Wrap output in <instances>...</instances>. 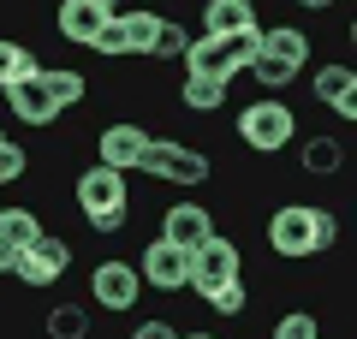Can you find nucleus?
Masks as SVG:
<instances>
[{
    "label": "nucleus",
    "instance_id": "1",
    "mask_svg": "<svg viewBox=\"0 0 357 339\" xmlns=\"http://www.w3.org/2000/svg\"><path fill=\"white\" fill-rule=\"evenodd\" d=\"M340 239V220L333 209H316V202H280L268 214V250L286 256V262H310V256L333 250Z\"/></svg>",
    "mask_w": 357,
    "mask_h": 339
},
{
    "label": "nucleus",
    "instance_id": "2",
    "mask_svg": "<svg viewBox=\"0 0 357 339\" xmlns=\"http://www.w3.org/2000/svg\"><path fill=\"white\" fill-rule=\"evenodd\" d=\"M137 173L161 179V185H178V190H197V185H208L215 161H208V155L197 149V143H178V137H149V143H143Z\"/></svg>",
    "mask_w": 357,
    "mask_h": 339
},
{
    "label": "nucleus",
    "instance_id": "3",
    "mask_svg": "<svg viewBox=\"0 0 357 339\" xmlns=\"http://www.w3.org/2000/svg\"><path fill=\"white\" fill-rule=\"evenodd\" d=\"M292 137H298V113L286 107V101H274V96L250 101V107L238 113V143L250 155H280Z\"/></svg>",
    "mask_w": 357,
    "mask_h": 339
},
{
    "label": "nucleus",
    "instance_id": "4",
    "mask_svg": "<svg viewBox=\"0 0 357 339\" xmlns=\"http://www.w3.org/2000/svg\"><path fill=\"white\" fill-rule=\"evenodd\" d=\"M137 274H143V292H185L191 286V250H178L173 239H149L137 256Z\"/></svg>",
    "mask_w": 357,
    "mask_h": 339
},
{
    "label": "nucleus",
    "instance_id": "5",
    "mask_svg": "<svg viewBox=\"0 0 357 339\" xmlns=\"http://www.w3.org/2000/svg\"><path fill=\"white\" fill-rule=\"evenodd\" d=\"M89 298L102 303V310H114V315H131V310H137V298H143L137 262H119V256L96 262V268H89Z\"/></svg>",
    "mask_w": 357,
    "mask_h": 339
},
{
    "label": "nucleus",
    "instance_id": "6",
    "mask_svg": "<svg viewBox=\"0 0 357 339\" xmlns=\"http://www.w3.org/2000/svg\"><path fill=\"white\" fill-rule=\"evenodd\" d=\"M66 268H72V244H66V239H48V232H42L36 244H24V250L13 256V280H18V286H30V292L54 286V280H60Z\"/></svg>",
    "mask_w": 357,
    "mask_h": 339
},
{
    "label": "nucleus",
    "instance_id": "7",
    "mask_svg": "<svg viewBox=\"0 0 357 339\" xmlns=\"http://www.w3.org/2000/svg\"><path fill=\"white\" fill-rule=\"evenodd\" d=\"M77 209H84V220H96V214H114V209H131V197H126V173H114V167H84L77 173Z\"/></svg>",
    "mask_w": 357,
    "mask_h": 339
},
{
    "label": "nucleus",
    "instance_id": "8",
    "mask_svg": "<svg viewBox=\"0 0 357 339\" xmlns=\"http://www.w3.org/2000/svg\"><path fill=\"white\" fill-rule=\"evenodd\" d=\"M155 131H143L137 119H114V126H102V137H96V161L114 167V173H137L143 161V143H149Z\"/></svg>",
    "mask_w": 357,
    "mask_h": 339
},
{
    "label": "nucleus",
    "instance_id": "9",
    "mask_svg": "<svg viewBox=\"0 0 357 339\" xmlns=\"http://www.w3.org/2000/svg\"><path fill=\"white\" fill-rule=\"evenodd\" d=\"M6 107H13V119L18 126H30V131H42V126H54L60 119V101L48 96V84H42V72L36 77H24V84H6Z\"/></svg>",
    "mask_w": 357,
    "mask_h": 339
},
{
    "label": "nucleus",
    "instance_id": "10",
    "mask_svg": "<svg viewBox=\"0 0 357 339\" xmlns=\"http://www.w3.org/2000/svg\"><path fill=\"white\" fill-rule=\"evenodd\" d=\"M310 96L321 101V107H333L351 126L357 119V72L345 60H333V66H316V77H310Z\"/></svg>",
    "mask_w": 357,
    "mask_h": 339
},
{
    "label": "nucleus",
    "instance_id": "11",
    "mask_svg": "<svg viewBox=\"0 0 357 339\" xmlns=\"http://www.w3.org/2000/svg\"><path fill=\"white\" fill-rule=\"evenodd\" d=\"M185 72L215 77V84H232L244 66H238V54H232V36H191V48H185Z\"/></svg>",
    "mask_w": 357,
    "mask_h": 339
},
{
    "label": "nucleus",
    "instance_id": "12",
    "mask_svg": "<svg viewBox=\"0 0 357 339\" xmlns=\"http://www.w3.org/2000/svg\"><path fill=\"white\" fill-rule=\"evenodd\" d=\"M244 256L232 239H220V232H208L203 244L191 250V286H208V280H238Z\"/></svg>",
    "mask_w": 357,
    "mask_h": 339
},
{
    "label": "nucleus",
    "instance_id": "13",
    "mask_svg": "<svg viewBox=\"0 0 357 339\" xmlns=\"http://www.w3.org/2000/svg\"><path fill=\"white\" fill-rule=\"evenodd\" d=\"M208 232H215V214L203 202H167L161 209V239H173L178 250H197Z\"/></svg>",
    "mask_w": 357,
    "mask_h": 339
},
{
    "label": "nucleus",
    "instance_id": "14",
    "mask_svg": "<svg viewBox=\"0 0 357 339\" xmlns=\"http://www.w3.org/2000/svg\"><path fill=\"white\" fill-rule=\"evenodd\" d=\"M107 18H114V13H102L96 0H60V13H54V30H60L72 48H89V42H96V30H102Z\"/></svg>",
    "mask_w": 357,
    "mask_h": 339
},
{
    "label": "nucleus",
    "instance_id": "15",
    "mask_svg": "<svg viewBox=\"0 0 357 339\" xmlns=\"http://www.w3.org/2000/svg\"><path fill=\"white\" fill-rule=\"evenodd\" d=\"M256 0H203V36H238L256 30Z\"/></svg>",
    "mask_w": 357,
    "mask_h": 339
},
{
    "label": "nucleus",
    "instance_id": "16",
    "mask_svg": "<svg viewBox=\"0 0 357 339\" xmlns=\"http://www.w3.org/2000/svg\"><path fill=\"white\" fill-rule=\"evenodd\" d=\"M298 167H304L310 179H333V173L345 167V143H340V137H328V131H316V137L298 149Z\"/></svg>",
    "mask_w": 357,
    "mask_h": 339
},
{
    "label": "nucleus",
    "instance_id": "17",
    "mask_svg": "<svg viewBox=\"0 0 357 339\" xmlns=\"http://www.w3.org/2000/svg\"><path fill=\"white\" fill-rule=\"evenodd\" d=\"M310 48H316V42H310V36H304L298 24H268V30H262V54H274V60L298 66V72H304Z\"/></svg>",
    "mask_w": 357,
    "mask_h": 339
},
{
    "label": "nucleus",
    "instance_id": "18",
    "mask_svg": "<svg viewBox=\"0 0 357 339\" xmlns=\"http://www.w3.org/2000/svg\"><path fill=\"white\" fill-rule=\"evenodd\" d=\"M48 226H42V214L36 209H24V202H6L0 209V239L13 244V250H24V244H36Z\"/></svg>",
    "mask_w": 357,
    "mask_h": 339
},
{
    "label": "nucleus",
    "instance_id": "19",
    "mask_svg": "<svg viewBox=\"0 0 357 339\" xmlns=\"http://www.w3.org/2000/svg\"><path fill=\"white\" fill-rule=\"evenodd\" d=\"M119 30H126V54H149L155 36H161V13L155 6H131V13H114Z\"/></svg>",
    "mask_w": 357,
    "mask_h": 339
},
{
    "label": "nucleus",
    "instance_id": "20",
    "mask_svg": "<svg viewBox=\"0 0 357 339\" xmlns=\"http://www.w3.org/2000/svg\"><path fill=\"white\" fill-rule=\"evenodd\" d=\"M36 72H42L36 48H24V42H13V36H0V89H6V84H24V77H36Z\"/></svg>",
    "mask_w": 357,
    "mask_h": 339
},
{
    "label": "nucleus",
    "instance_id": "21",
    "mask_svg": "<svg viewBox=\"0 0 357 339\" xmlns=\"http://www.w3.org/2000/svg\"><path fill=\"white\" fill-rule=\"evenodd\" d=\"M197 298H203L215 315H244V310H250L244 280H208V286H197Z\"/></svg>",
    "mask_w": 357,
    "mask_h": 339
},
{
    "label": "nucleus",
    "instance_id": "22",
    "mask_svg": "<svg viewBox=\"0 0 357 339\" xmlns=\"http://www.w3.org/2000/svg\"><path fill=\"white\" fill-rule=\"evenodd\" d=\"M42 84H48V96L60 101V107H77V101H89V77L72 72V66H42Z\"/></svg>",
    "mask_w": 357,
    "mask_h": 339
},
{
    "label": "nucleus",
    "instance_id": "23",
    "mask_svg": "<svg viewBox=\"0 0 357 339\" xmlns=\"http://www.w3.org/2000/svg\"><path fill=\"white\" fill-rule=\"evenodd\" d=\"M227 89H232V84H215V77H197V72H185V89H178V101H185L191 113H220Z\"/></svg>",
    "mask_w": 357,
    "mask_h": 339
},
{
    "label": "nucleus",
    "instance_id": "24",
    "mask_svg": "<svg viewBox=\"0 0 357 339\" xmlns=\"http://www.w3.org/2000/svg\"><path fill=\"white\" fill-rule=\"evenodd\" d=\"M42 327H48V339H89V310H77V303H54Z\"/></svg>",
    "mask_w": 357,
    "mask_h": 339
},
{
    "label": "nucleus",
    "instance_id": "25",
    "mask_svg": "<svg viewBox=\"0 0 357 339\" xmlns=\"http://www.w3.org/2000/svg\"><path fill=\"white\" fill-rule=\"evenodd\" d=\"M244 72H250V77H256V84H262V89H286V84H292V77H298V66L274 60V54H256V60L244 66Z\"/></svg>",
    "mask_w": 357,
    "mask_h": 339
},
{
    "label": "nucleus",
    "instance_id": "26",
    "mask_svg": "<svg viewBox=\"0 0 357 339\" xmlns=\"http://www.w3.org/2000/svg\"><path fill=\"white\" fill-rule=\"evenodd\" d=\"M185 48H191V30L178 24V18H161V36H155V60H185Z\"/></svg>",
    "mask_w": 357,
    "mask_h": 339
},
{
    "label": "nucleus",
    "instance_id": "27",
    "mask_svg": "<svg viewBox=\"0 0 357 339\" xmlns=\"http://www.w3.org/2000/svg\"><path fill=\"white\" fill-rule=\"evenodd\" d=\"M268 339H321V322L310 310H292V315L274 322V333H268Z\"/></svg>",
    "mask_w": 357,
    "mask_h": 339
},
{
    "label": "nucleus",
    "instance_id": "28",
    "mask_svg": "<svg viewBox=\"0 0 357 339\" xmlns=\"http://www.w3.org/2000/svg\"><path fill=\"white\" fill-rule=\"evenodd\" d=\"M24 167H30V155H24V143H0V185H18L24 179Z\"/></svg>",
    "mask_w": 357,
    "mask_h": 339
},
{
    "label": "nucleus",
    "instance_id": "29",
    "mask_svg": "<svg viewBox=\"0 0 357 339\" xmlns=\"http://www.w3.org/2000/svg\"><path fill=\"white\" fill-rule=\"evenodd\" d=\"M89 48L107 54V60H119V54H126V30H119V18H107V24L96 30V42H89Z\"/></svg>",
    "mask_w": 357,
    "mask_h": 339
},
{
    "label": "nucleus",
    "instance_id": "30",
    "mask_svg": "<svg viewBox=\"0 0 357 339\" xmlns=\"http://www.w3.org/2000/svg\"><path fill=\"white\" fill-rule=\"evenodd\" d=\"M131 339H178V327L167 322V315H143V322L131 327Z\"/></svg>",
    "mask_w": 357,
    "mask_h": 339
},
{
    "label": "nucleus",
    "instance_id": "31",
    "mask_svg": "<svg viewBox=\"0 0 357 339\" xmlns=\"http://www.w3.org/2000/svg\"><path fill=\"white\" fill-rule=\"evenodd\" d=\"M292 6H304V13H328V6H340V0H292Z\"/></svg>",
    "mask_w": 357,
    "mask_h": 339
},
{
    "label": "nucleus",
    "instance_id": "32",
    "mask_svg": "<svg viewBox=\"0 0 357 339\" xmlns=\"http://www.w3.org/2000/svg\"><path fill=\"white\" fill-rule=\"evenodd\" d=\"M13 256H18V250H13L6 239H0V274H13Z\"/></svg>",
    "mask_w": 357,
    "mask_h": 339
},
{
    "label": "nucleus",
    "instance_id": "33",
    "mask_svg": "<svg viewBox=\"0 0 357 339\" xmlns=\"http://www.w3.org/2000/svg\"><path fill=\"white\" fill-rule=\"evenodd\" d=\"M178 339H220V333H191V327H178Z\"/></svg>",
    "mask_w": 357,
    "mask_h": 339
},
{
    "label": "nucleus",
    "instance_id": "34",
    "mask_svg": "<svg viewBox=\"0 0 357 339\" xmlns=\"http://www.w3.org/2000/svg\"><path fill=\"white\" fill-rule=\"evenodd\" d=\"M96 6H102V13H119V0H96Z\"/></svg>",
    "mask_w": 357,
    "mask_h": 339
},
{
    "label": "nucleus",
    "instance_id": "35",
    "mask_svg": "<svg viewBox=\"0 0 357 339\" xmlns=\"http://www.w3.org/2000/svg\"><path fill=\"white\" fill-rule=\"evenodd\" d=\"M0 143H6V126H0Z\"/></svg>",
    "mask_w": 357,
    "mask_h": 339
},
{
    "label": "nucleus",
    "instance_id": "36",
    "mask_svg": "<svg viewBox=\"0 0 357 339\" xmlns=\"http://www.w3.org/2000/svg\"><path fill=\"white\" fill-rule=\"evenodd\" d=\"M137 6H149V0H137Z\"/></svg>",
    "mask_w": 357,
    "mask_h": 339
}]
</instances>
